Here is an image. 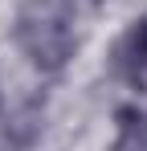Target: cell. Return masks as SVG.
<instances>
[{"mask_svg":"<svg viewBox=\"0 0 147 151\" xmlns=\"http://www.w3.org/2000/svg\"><path fill=\"white\" fill-rule=\"evenodd\" d=\"M115 61H119V70L127 78L147 74V12L127 25V33L119 37V49H115Z\"/></svg>","mask_w":147,"mask_h":151,"instance_id":"obj_1","label":"cell"},{"mask_svg":"<svg viewBox=\"0 0 147 151\" xmlns=\"http://www.w3.org/2000/svg\"><path fill=\"white\" fill-rule=\"evenodd\" d=\"M0 110H4V86H0Z\"/></svg>","mask_w":147,"mask_h":151,"instance_id":"obj_3","label":"cell"},{"mask_svg":"<svg viewBox=\"0 0 147 151\" xmlns=\"http://www.w3.org/2000/svg\"><path fill=\"white\" fill-rule=\"evenodd\" d=\"M115 151H147V110L139 102L115 110Z\"/></svg>","mask_w":147,"mask_h":151,"instance_id":"obj_2","label":"cell"}]
</instances>
